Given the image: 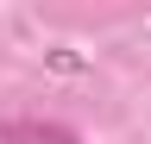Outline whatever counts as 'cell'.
<instances>
[{"mask_svg":"<svg viewBox=\"0 0 151 144\" xmlns=\"http://www.w3.org/2000/svg\"><path fill=\"white\" fill-rule=\"evenodd\" d=\"M0 138H6V144H82L69 125H50V119H13Z\"/></svg>","mask_w":151,"mask_h":144,"instance_id":"cell-1","label":"cell"}]
</instances>
